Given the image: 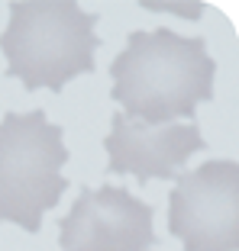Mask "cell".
<instances>
[{"label": "cell", "instance_id": "cell-1", "mask_svg": "<svg viewBox=\"0 0 239 251\" xmlns=\"http://www.w3.org/2000/svg\"><path fill=\"white\" fill-rule=\"evenodd\" d=\"M213 58L201 36H178L172 29L129 32L126 49L113 58L110 97L123 116L139 123H194L197 103L213 97Z\"/></svg>", "mask_w": 239, "mask_h": 251}, {"label": "cell", "instance_id": "cell-2", "mask_svg": "<svg viewBox=\"0 0 239 251\" xmlns=\"http://www.w3.org/2000/svg\"><path fill=\"white\" fill-rule=\"evenodd\" d=\"M97 13L75 0H16L10 23L0 32V52L7 55V74L20 77L26 90L59 94L71 77L94 71L100 39Z\"/></svg>", "mask_w": 239, "mask_h": 251}, {"label": "cell", "instance_id": "cell-3", "mask_svg": "<svg viewBox=\"0 0 239 251\" xmlns=\"http://www.w3.org/2000/svg\"><path fill=\"white\" fill-rule=\"evenodd\" d=\"M65 161L61 126L49 123L42 110L0 119V222H16L26 232L42 229V216L68 190Z\"/></svg>", "mask_w": 239, "mask_h": 251}, {"label": "cell", "instance_id": "cell-4", "mask_svg": "<svg viewBox=\"0 0 239 251\" xmlns=\"http://www.w3.org/2000/svg\"><path fill=\"white\" fill-rule=\"evenodd\" d=\"M168 229L184 251H239V164L207 161L178 174Z\"/></svg>", "mask_w": 239, "mask_h": 251}, {"label": "cell", "instance_id": "cell-5", "mask_svg": "<svg viewBox=\"0 0 239 251\" xmlns=\"http://www.w3.org/2000/svg\"><path fill=\"white\" fill-rule=\"evenodd\" d=\"M61 251H149L155 245L152 206L123 187H81L59 222Z\"/></svg>", "mask_w": 239, "mask_h": 251}, {"label": "cell", "instance_id": "cell-6", "mask_svg": "<svg viewBox=\"0 0 239 251\" xmlns=\"http://www.w3.org/2000/svg\"><path fill=\"white\" fill-rule=\"evenodd\" d=\"M104 148L110 174H133L136 180L146 184V180L178 177L187 158L207 148V139L194 123L152 126L117 113L110 135L104 139Z\"/></svg>", "mask_w": 239, "mask_h": 251}]
</instances>
